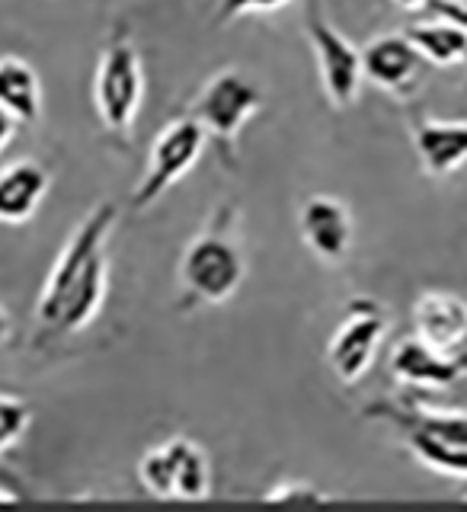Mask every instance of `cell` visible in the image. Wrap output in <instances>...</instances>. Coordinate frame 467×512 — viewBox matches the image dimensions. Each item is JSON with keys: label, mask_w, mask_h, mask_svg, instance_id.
<instances>
[{"label": "cell", "mask_w": 467, "mask_h": 512, "mask_svg": "<svg viewBox=\"0 0 467 512\" xmlns=\"http://www.w3.org/2000/svg\"><path fill=\"white\" fill-rule=\"evenodd\" d=\"M116 221V202L96 205L64 244L36 304V324L42 336H52V340L71 336L84 330L100 311L109 282L106 240L116 228Z\"/></svg>", "instance_id": "obj_1"}, {"label": "cell", "mask_w": 467, "mask_h": 512, "mask_svg": "<svg viewBox=\"0 0 467 512\" xmlns=\"http://www.w3.org/2000/svg\"><path fill=\"white\" fill-rule=\"evenodd\" d=\"M247 276L244 253H240L237 240L228 237V231L208 228L196 234L183 250L180 260V282L186 292L205 301V304H221L228 301L240 282Z\"/></svg>", "instance_id": "obj_2"}, {"label": "cell", "mask_w": 467, "mask_h": 512, "mask_svg": "<svg viewBox=\"0 0 467 512\" xmlns=\"http://www.w3.org/2000/svg\"><path fill=\"white\" fill-rule=\"evenodd\" d=\"M141 96H144V71H141L138 48L122 29H116V36L103 48L100 68H96V80H93V100H96V112H100V122L109 132L125 135L135 125Z\"/></svg>", "instance_id": "obj_3"}, {"label": "cell", "mask_w": 467, "mask_h": 512, "mask_svg": "<svg viewBox=\"0 0 467 512\" xmlns=\"http://www.w3.org/2000/svg\"><path fill=\"white\" fill-rule=\"evenodd\" d=\"M205 128L196 116L189 119H173L164 132H160L148 151V167H144L141 183L132 192V205L138 212L151 208L164 192L186 176L205 148Z\"/></svg>", "instance_id": "obj_4"}, {"label": "cell", "mask_w": 467, "mask_h": 512, "mask_svg": "<svg viewBox=\"0 0 467 512\" xmlns=\"http://www.w3.org/2000/svg\"><path fill=\"white\" fill-rule=\"evenodd\" d=\"M263 106V90L253 84L244 71H218L199 93L192 116H196L205 128V135H212L224 154H231L237 132L244 122Z\"/></svg>", "instance_id": "obj_5"}, {"label": "cell", "mask_w": 467, "mask_h": 512, "mask_svg": "<svg viewBox=\"0 0 467 512\" xmlns=\"http://www.w3.org/2000/svg\"><path fill=\"white\" fill-rule=\"evenodd\" d=\"M304 32H308L311 48L317 55L320 84H324L327 100L336 109H349L362 90V55L340 29H336L320 7L304 10Z\"/></svg>", "instance_id": "obj_6"}, {"label": "cell", "mask_w": 467, "mask_h": 512, "mask_svg": "<svg viewBox=\"0 0 467 512\" xmlns=\"http://www.w3.org/2000/svg\"><path fill=\"white\" fill-rule=\"evenodd\" d=\"M384 330L388 320L375 308V304H352L349 317L333 330L327 346L330 372L343 384H356L368 368H372L378 349L384 343Z\"/></svg>", "instance_id": "obj_7"}, {"label": "cell", "mask_w": 467, "mask_h": 512, "mask_svg": "<svg viewBox=\"0 0 467 512\" xmlns=\"http://www.w3.org/2000/svg\"><path fill=\"white\" fill-rule=\"evenodd\" d=\"M298 231L304 247L317 260L330 266L343 263L352 250V215L349 208L333 196H311L304 199L298 212Z\"/></svg>", "instance_id": "obj_8"}, {"label": "cell", "mask_w": 467, "mask_h": 512, "mask_svg": "<svg viewBox=\"0 0 467 512\" xmlns=\"http://www.w3.org/2000/svg\"><path fill=\"white\" fill-rule=\"evenodd\" d=\"M391 375L404 388H452L464 365L452 352H442L420 336H407L391 349Z\"/></svg>", "instance_id": "obj_9"}, {"label": "cell", "mask_w": 467, "mask_h": 512, "mask_svg": "<svg viewBox=\"0 0 467 512\" xmlns=\"http://www.w3.org/2000/svg\"><path fill=\"white\" fill-rule=\"evenodd\" d=\"M362 77L378 90H404L420 74L423 55L407 32H381L362 45Z\"/></svg>", "instance_id": "obj_10"}, {"label": "cell", "mask_w": 467, "mask_h": 512, "mask_svg": "<svg viewBox=\"0 0 467 512\" xmlns=\"http://www.w3.org/2000/svg\"><path fill=\"white\" fill-rule=\"evenodd\" d=\"M413 330L442 352L467 343V301L455 292H423L413 304Z\"/></svg>", "instance_id": "obj_11"}, {"label": "cell", "mask_w": 467, "mask_h": 512, "mask_svg": "<svg viewBox=\"0 0 467 512\" xmlns=\"http://www.w3.org/2000/svg\"><path fill=\"white\" fill-rule=\"evenodd\" d=\"M413 148L423 170L442 180L467 164V122L420 119L413 125Z\"/></svg>", "instance_id": "obj_12"}, {"label": "cell", "mask_w": 467, "mask_h": 512, "mask_svg": "<svg viewBox=\"0 0 467 512\" xmlns=\"http://www.w3.org/2000/svg\"><path fill=\"white\" fill-rule=\"evenodd\" d=\"M368 420H388L400 432L413 429L429 439L448 445H467V410H429L410 404H372L365 410Z\"/></svg>", "instance_id": "obj_13"}, {"label": "cell", "mask_w": 467, "mask_h": 512, "mask_svg": "<svg viewBox=\"0 0 467 512\" xmlns=\"http://www.w3.org/2000/svg\"><path fill=\"white\" fill-rule=\"evenodd\" d=\"M48 192V170L36 160H16L0 170V224H23Z\"/></svg>", "instance_id": "obj_14"}, {"label": "cell", "mask_w": 467, "mask_h": 512, "mask_svg": "<svg viewBox=\"0 0 467 512\" xmlns=\"http://www.w3.org/2000/svg\"><path fill=\"white\" fill-rule=\"evenodd\" d=\"M0 106L16 122H36L42 116V84L32 64L23 58H0Z\"/></svg>", "instance_id": "obj_15"}, {"label": "cell", "mask_w": 467, "mask_h": 512, "mask_svg": "<svg viewBox=\"0 0 467 512\" xmlns=\"http://www.w3.org/2000/svg\"><path fill=\"white\" fill-rule=\"evenodd\" d=\"M170 464H173V490L176 500L186 503H199L212 493V464L208 455L192 439H170L164 442Z\"/></svg>", "instance_id": "obj_16"}, {"label": "cell", "mask_w": 467, "mask_h": 512, "mask_svg": "<svg viewBox=\"0 0 467 512\" xmlns=\"http://www.w3.org/2000/svg\"><path fill=\"white\" fill-rule=\"evenodd\" d=\"M407 36L416 45V52L423 55V61L439 64V68H448V64H458L461 58H467V29L436 20V16L426 23H413Z\"/></svg>", "instance_id": "obj_17"}, {"label": "cell", "mask_w": 467, "mask_h": 512, "mask_svg": "<svg viewBox=\"0 0 467 512\" xmlns=\"http://www.w3.org/2000/svg\"><path fill=\"white\" fill-rule=\"evenodd\" d=\"M404 442L429 471H439L448 477H467V445H448L413 429H404Z\"/></svg>", "instance_id": "obj_18"}, {"label": "cell", "mask_w": 467, "mask_h": 512, "mask_svg": "<svg viewBox=\"0 0 467 512\" xmlns=\"http://www.w3.org/2000/svg\"><path fill=\"white\" fill-rule=\"evenodd\" d=\"M138 477L144 490L151 496H160V500H176V490H173V464L164 445L151 448L144 452V458L138 461Z\"/></svg>", "instance_id": "obj_19"}, {"label": "cell", "mask_w": 467, "mask_h": 512, "mask_svg": "<svg viewBox=\"0 0 467 512\" xmlns=\"http://www.w3.org/2000/svg\"><path fill=\"white\" fill-rule=\"evenodd\" d=\"M29 420H32L29 404H23L20 397L0 394V452H7L10 445L23 439V432L29 429Z\"/></svg>", "instance_id": "obj_20"}, {"label": "cell", "mask_w": 467, "mask_h": 512, "mask_svg": "<svg viewBox=\"0 0 467 512\" xmlns=\"http://www.w3.org/2000/svg\"><path fill=\"white\" fill-rule=\"evenodd\" d=\"M266 503H279V506H320L327 503V496L311 484H301V480H285L276 484L266 493Z\"/></svg>", "instance_id": "obj_21"}, {"label": "cell", "mask_w": 467, "mask_h": 512, "mask_svg": "<svg viewBox=\"0 0 467 512\" xmlns=\"http://www.w3.org/2000/svg\"><path fill=\"white\" fill-rule=\"evenodd\" d=\"M292 0H218V20L221 23H231L237 16H247V13H272Z\"/></svg>", "instance_id": "obj_22"}, {"label": "cell", "mask_w": 467, "mask_h": 512, "mask_svg": "<svg viewBox=\"0 0 467 512\" xmlns=\"http://www.w3.org/2000/svg\"><path fill=\"white\" fill-rule=\"evenodd\" d=\"M426 10L436 16V20L455 23L461 29H467V0H429Z\"/></svg>", "instance_id": "obj_23"}, {"label": "cell", "mask_w": 467, "mask_h": 512, "mask_svg": "<svg viewBox=\"0 0 467 512\" xmlns=\"http://www.w3.org/2000/svg\"><path fill=\"white\" fill-rule=\"evenodd\" d=\"M13 132H16V119L10 116V112H7L4 106H0V151H4L7 144H10Z\"/></svg>", "instance_id": "obj_24"}, {"label": "cell", "mask_w": 467, "mask_h": 512, "mask_svg": "<svg viewBox=\"0 0 467 512\" xmlns=\"http://www.w3.org/2000/svg\"><path fill=\"white\" fill-rule=\"evenodd\" d=\"M400 10H426L429 0H394Z\"/></svg>", "instance_id": "obj_25"}, {"label": "cell", "mask_w": 467, "mask_h": 512, "mask_svg": "<svg viewBox=\"0 0 467 512\" xmlns=\"http://www.w3.org/2000/svg\"><path fill=\"white\" fill-rule=\"evenodd\" d=\"M0 503H20V496L10 493L7 487H0Z\"/></svg>", "instance_id": "obj_26"}, {"label": "cell", "mask_w": 467, "mask_h": 512, "mask_svg": "<svg viewBox=\"0 0 467 512\" xmlns=\"http://www.w3.org/2000/svg\"><path fill=\"white\" fill-rule=\"evenodd\" d=\"M7 336V317H4V311H0V340Z\"/></svg>", "instance_id": "obj_27"}, {"label": "cell", "mask_w": 467, "mask_h": 512, "mask_svg": "<svg viewBox=\"0 0 467 512\" xmlns=\"http://www.w3.org/2000/svg\"><path fill=\"white\" fill-rule=\"evenodd\" d=\"M464 93H467V84H464Z\"/></svg>", "instance_id": "obj_28"}, {"label": "cell", "mask_w": 467, "mask_h": 512, "mask_svg": "<svg viewBox=\"0 0 467 512\" xmlns=\"http://www.w3.org/2000/svg\"><path fill=\"white\" fill-rule=\"evenodd\" d=\"M464 503H467V496H464Z\"/></svg>", "instance_id": "obj_29"}]
</instances>
